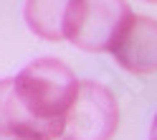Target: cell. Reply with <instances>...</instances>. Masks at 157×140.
Returning <instances> with one entry per match:
<instances>
[{"instance_id":"obj_5","label":"cell","mask_w":157,"mask_h":140,"mask_svg":"<svg viewBox=\"0 0 157 140\" xmlns=\"http://www.w3.org/2000/svg\"><path fill=\"white\" fill-rule=\"evenodd\" d=\"M68 0H25L23 18L28 28L43 41H63L61 26Z\"/></svg>"},{"instance_id":"obj_6","label":"cell","mask_w":157,"mask_h":140,"mask_svg":"<svg viewBox=\"0 0 157 140\" xmlns=\"http://www.w3.org/2000/svg\"><path fill=\"white\" fill-rule=\"evenodd\" d=\"M142 3H152V5H155V0H142Z\"/></svg>"},{"instance_id":"obj_4","label":"cell","mask_w":157,"mask_h":140,"mask_svg":"<svg viewBox=\"0 0 157 140\" xmlns=\"http://www.w3.org/2000/svg\"><path fill=\"white\" fill-rule=\"evenodd\" d=\"M155 33L157 23L150 15H129L122 31L117 33L109 54L117 59V64L132 74H155Z\"/></svg>"},{"instance_id":"obj_1","label":"cell","mask_w":157,"mask_h":140,"mask_svg":"<svg viewBox=\"0 0 157 140\" xmlns=\"http://www.w3.org/2000/svg\"><path fill=\"white\" fill-rule=\"evenodd\" d=\"M76 87V74L56 56L33 59L13 79H0V135L58 140Z\"/></svg>"},{"instance_id":"obj_3","label":"cell","mask_w":157,"mask_h":140,"mask_svg":"<svg viewBox=\"0 0 157 140\" xmlns=\"http://www.w3.org/2000/svg\"><path fill=\"white\" fill-rule=\"evenodd\" d=\"M119 127V105L109 87L86 79L78 82L76 97L66 112L58 140H112Z\"/></svg>"},{"instance_id":"obj_2","label":"cell","mask_w":157,"mask_h":140,"mask_svg":"<svg viewBox=\"0 0 157 140\" xmlns=\"http://www.w3.org/2000/svg\"><path fill=\"white\" fill-rule=\"evenodd\" d=\"M129 15L127 0H68L61 33L81 51L104 54Z\"/></svg>"}]
</instances>
